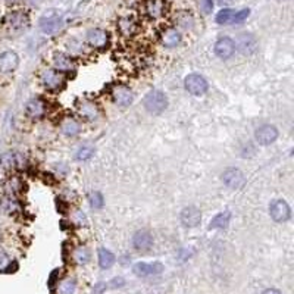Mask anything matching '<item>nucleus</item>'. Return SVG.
<instances>
[{"label":"nucleus","mask_w":294,"mask_h":294,"mask_svg":"<svg viewBox=\"0 0 294 294\" xmlns=\"http://www.w3.org/2000/svg\"><path fill=\"white\" fill-rule=\"evenodd\" d=\"M143 105L146 108V111L154 115L162 113L167 108H168V97L164 91L160 90H152L149 91L144 99H143Z\"/></svg>","instance_id":"obj_1"},{"label":"nucleus","mask_w":294,"mask_h":294,"mask_svg":"<svg viewBox=\"0 0 294 294\" xmlns=\"http://www.w3.org/2000/svg\"><path fill=\"white\" fill-rule=\"evenodd\" d=\"M184 85H185V90L193 94V96H203L208 88H209V84L206 81V78L200 74H190L185 77L184 80Z\"/></svg>","instance_id":"obj_2"},{"label":"nucleus","mask_w":294,"mask_h":294,"mask_svg":"<svg viewBox=\"0 0 294 294\" xmlns=\"http://www.w3.org/2000/svg\"><path fill=\"white\" fill-rule=\"evenodd\" d=\"M269 215L275 222H287L291 218V209L285 200H274L269 205Z\"/></svg>","instance_id":"obj_3"},{"label":"nucleus","mask_w":294,"mask_h":294,"mask_svg":"<svg viewBox=\"0 0 294 294\" xmlns=\"http://www.w3.org/2000/svg\"><path fill=\"white\" fill-rule=\"evenodd\" d=\"M222 181L231 190H238L244 185L246 177L238 168H226L222 174Z\"/></svg>","instance_id":"obj_4"},{"label":"nucleus","mask_w":294,"mask_h":294,"mask_svg":"<svg viewBox=\"0 0 294 294\" xmlns=\"http://www.w3.org/2000/svg\"><path fill=\"white\" fill-rule=\"evenodd\" d=\"M63 27V19L55 14H46L40 19V29L44 34H56Z\"/></svg>","instance_id":"obj_5"},{"label":"nucleus","mask_w":294,"mask_h":294,"mask_svg":"<svg viewBox=\"0 0 294 294\" xmlns=\"http://www.w3.org/2000/svg\"><path fill=\"white\" fill-rule=\"evenodd\" d=\"M254 139L262 146H269L278 139V129L269 124L259 126L254 133Z\"/></svg>","instance_id":"obj_6"},{"label":"nucleus","mask_w":294,"mask_h":294,"mask_svg":"<svg viewBox=\"0 0 294 294\" xmlns=\"http://www.w3.org/2000/svg\"><path fill=\"white\" fill-rule=\"evenodd\" d=\"M234 52H236V43L230 37H221L215 43V55L222 60L230 59L234 55Z\"/></svg>","instance_id":"obj_7"},{"label":"nucleus","mask_w":294,"mask_h":294,"mask_svg":"<svg viewBox=\"0 0 294 294\" xmlns=\"http://www.w3.org/2000/svg\"><path fill=\"white\" fill-rule=\"evenodd\" d=\"M180 219H181V224L187 228H194L197 225L202 222V212L196 206H188V208H184L181 210V215H180Z\"/></svg>","instance_id":"obj_8"},{"label":"nucleus","mask_w":294,"mask_h":294,"mask_svg":"<svg viewBox=\"0 0 294 294\" xmlns=\"http://www.w3.org/2000/svg\"><path fill=\"white\" fill-rule=\"evenodd\" d=\"M133 246L139 252H147L153 246V236L146 230L137 231L133 237Z\"/></svg>","instance_id":"obj_9"},{"label":"nucleus","mask_w":294,"mask_h":294,"mask_svg":"<svg viewBox=\"0 0 294 294\" xmlns=\"http://www.w3.org/2000/svg\"><path fill=\"white\" fill-rule=\"evenodd\" d=\"M134 274L139 277H149V275H157L164 271V265L160 262H153V264H146V262H139L133 268Z\"/></svg>","instance_id":"obj_10"},{"label":"nucleus","mask_w":294,"mask_h":294,"mask_svg":"<svg viewBox=\"0 0 294 294\" xmlns=\"http://www.w3.org/2000/svg\"><path fill=\"white\" fill-rule=\"evenodd\" d=\"M19 65V57L15 52H3L0 55V72L2 74H9L18 68Z\"/></svg>","instance_id":"obj_11"},{"label":"nucleus","mask_w":294,"mask_h":294,"mask_svg":"<svg viewBox=\"0 0 294 294\" xmlns=\"http://www.w3.org/2000/svg\"><path fill=\"white\" fill-rule=\"evenodd\" d=\"M112 96L115 103L119 105V106H128V105H131V103H133V99H134L133 91H131L126 85H118V87H115L112 91Z\"/></svg>","instance_id":"obj_12"},{"label":"nucleus","mask_w":294,"mask_h":294,"mask_svg":"<svg viewBox=\"0 0 294 294\" xmlns=\"http://www.w3.org/2000/svg\"><path fill=\"white\" fill-rule=\"evenodd\" d=\"M43 84L50 90H56L63 84V75L55 70H46L42 75Z\"/></svg>","instance_id":"obj_13"},{"label":"nucleus","mask_w":294,"mask_h":294,"mask_svg":"<svg viewBox=\"0 0 294 294\" xmlns=\"http://www.w3.org/2000/svg\"><path fill=\"white\" fill-rule=\"evenodd\" d=\"M87 42L94 47H102L108 43V34L100 28H93L87 32Z\"/></svg>","instance_id":"obj_14"},{"label":"nucleus","mask_w":294,"mask_h":294,"mask_svg":"<svg viewBox=\"0 0 294 294\" xmlns=\"http://www.w3.org/2000/svg\"><path fill=\"white\" fill-rule=\"evenodd\" d=\"M46 112V105L40 99H31L27 103V113L31 118H40Z\"/></svg>","instance_id":"obj_15"},{"label":"nucleus","mask_w":294,"mask_h":294,"mask_svg":"<svg viewBox=\"0 0 294 294\" xmlns=\"http://www.w3.org/2000/svg\"><path fill=\"white\" fill-rule=\"evenodd\" d=\"M162 43L167 47H175L181 43V34L180 31L175 28H169L165 31V34L162 36Z\"/></svg>","instance_id":"obj_16"},{"label":"nucleus","mask_w":294,"mask_h":294,"mask_svg":"<svg viewBox=\"0 0 294 294\" xmlns=\"http://www.w3.org/2000/svg\"><path fill=\"white\" fill-rule=\"evenodd\" d=\"M80 113L87 118V119H90V121H94V119H97L99 118V111L97 105L96 103H93V102H84L81 106H80Z\"/></svg>","instance_id":"obj_17"},{"label":"nucleus","mask_w":294,"mask_h":294,"mask_svg":"<svg viewBox=\"0 0 294 294\" xmlns=\"http://www.w3.org/2000/svg\"><path fill=\"white\" fill-rule=\"evenodd\" d=\"M115 264V254L108 249H100L99 250V265L102 269H109Z\"/></svg>","instance_id":"obj_18"},{"label":"nucleus","mask_w":294,"mask_h":294,"mask_svg":"<svg viewBox=\"0 0 294 294\" xmlns=\"http://www.w3.org/2000/svg\"><path fill=\"white\" fill-rule=\"evenodd\" d=\"M53 60H55V65H56L57 70L71 71L75 68V62L70 56L63 55V53H56Z\"/></svg>","instance_id":"obj_19"},{"label":"nucleus","mask_w":294,"mask_h":294,"mask_svg":"<svg viewBox=\"0 0 294 294\" xmlns=\"http://www.w3.org/2000/svg\"><path fill=\"white\" fill-rule=\"evenodd\" d=\"M118 28L124 36H133L137 31V24L133 18H121L118 22Z\"/></svg>","instance_id":"obj_20"},{"label":"nucleus","mask_w":294,"mask_h":294,"mask_svg":"<svg viewBox=\"0 0 294 294\" xmlns=\"http://www.w3.org/2000/svg\"><path fill=\"white\" fill-rule=\"evenodd\" d=\"M230 219H231V213L228 210L218 213L212 221H210L209 226L210 228H219V230H224L230 224Z\"/></svg>","instance_id":"obj_21"},{"label":"nucleus","mask_w":294,"mask_h":294,"mask_svg":"<svg viewBox=\"0 0 294 294\" xmlns=\"http://www.w3.org/2000/svg\"><path fill=\"white\" fill-rule=\"evenodd\" d=\"M0 162H2V165H5L8 168H14V167H19L24 164V157L19 153H6L2 156Z\"/></svg>","instance_id":"obj_22"},{"label":"nucleus","mask_w":294,"mask_h":294,"mask_svg":"<svg viewBox=\"0 0 294 294\" xmlns=\"http://www.w3.org/2000/svg\"><path fill=\"white\" fill-rule=\"evenodd\" d=\"M234 16H236V11L234 9H222L216 15V22L219 25L234 24Z\"/></svg>","instance_id":"obj_23"},{"label":"nucleus","mask_w":294,"mask_h":294,"mask_svg":"<svg viewBox=\"0 0 294 294\" xmlns=\"http://www.w3.org/2000/svg\"><path fill=\"white\" fill-rule=\"evenodd\" d=\"M62 131H63V134H67L70 137H74V136H77L81 131V125L75 119H67L62 124Z\"/></svg>","instance_id":"obj_24"},{"label":"nucleus","mask_w":294,"mask_h":294,"mask_svg":"<svg viewBox=\"0 0 294 294\" xmlns=\"http://www.w3.org/2000/svg\"><path fill=\"white\" fill-rule=\"evenodd\" d=\"M164 8H165V5L162 3V0H150L147 3V14L152 18H159L164 14Z\"/></svg>","instance_id":"obj_25"},{"label":"nucleus","mask_w":294,"mask_h":294,"mask_svg":"<svg viewBox=\"0 0 294 294\" xmlns=\"http://www.w3.org/2000/svg\"><path fill=\"white\" fill-rule=\"evenodd\" d=\"M9 22L15 28H21V27H24L28 22V19H27L25 15L21 14V12H14V14L9 15Z\"/></svg>","instance_id":"obj_26"},{"label":"nucleus","mask_w":294,"mask_h":294,"mask_svg":"<svg viewBox=\"0 0 294 294\" xmlns=\"http://www.w3.org/2000/svg\"><path fill=\"white\" fill-rule=\"evenodd\" d=\"M88 203H90V206H91L93 209H100V208H103L105 199L102 196V193L93 191V193H90V196H88Z\"/></svg>","instance_id":"obj_27"},{"label":"nucleus","mask_w":294,"mask_h":294,"mask_svg":"<svg viewBox=\"0 0 294 294\" xmlns=\"http://www.w3.org/2000/svg\"><path fill=\"white\" fill-rule=\"evenodd\" d=\"M75 290H77V282L74 280L63 281V282L59 285V293L60 294H74Z\"/></svg>","instance_id":"obj_28"},{"label":"nucleus","mask_w":294,"mask_h":294,"mask_svg":"<svg viewBox=\"0 0 294 294\" xmlns=\"http://www.w3.org/2000/svg\"><path fill=\"white\" fill-rule=\"evenodd\" d=\"M93 153H94V149H93V147L84 146V147L78 149V152L75 153V159H77V160H87V159H90V157L93 156Z\"/></svg>","instance_id":"obj_29"},{"label":"nucleus","mask_w":294,"mask_h":294,"mask_svg":"<svg viewBox=\"0 0 294 294\" xmlns=\"http://www.w3.org/2000/svg\"><path fill=\"white\" fill-rule=\"evenodd\" d=\"M74 257H75V260H77L78 264H87V262L90 260V252H88L85 247H80V249L75 250Z\"/></svg>","instance_id":"obj_30"},{"label":"nucleus","mask_w":294,"mask_h":294,"mask_svg":"<svg viewBox=\"0 0 294 294\" xmlns=\"http://www.w3.org/2000/svg\"><path fill=\"white\" fill-rule=\"evenodd\" d=\"M249 15H250V11H249V9H241V11L236 12L234 24H241V22H244V21L249 18Z\"/></svg>","instance_id":"obj_31"},{"label":"nucleus","mask_w":294,"mask_h":294,"mask_svg":"<svg viewBox=\"0 0 294 294\" xmlns=\"http://www.w3.org/2000/svg\"><path fill=\"white\" fill-rule=\"evenodd\" d=\"M200 9L203 14H210L213 9V0H200Z\"/></svg>","instance_id":"obj_32"},{"label":"nucleus","mask_w":294,"mask_h":294,"mask_svg":"<svg viewBox=\"0 0 294 294\" xmlns=\"http://www.w3.org/2000/svg\"><path fill=\"white\" fill-rule=\"evenodd\" d=\"M124 285V280L122 278H115V280H112V282H111V287H122Z\"/></svg>","instance_id":"obj_33"},{"label":"nucleus","mask_w":294,"mask_h":294,"mask_svg":"<svg viewBox=\"0 0 294 294\" xmlns=\"http://www.w3.org/2000/svg\"><path fill=\"white\" fill-rule=\"evenodd\" d=\"M106 288V284H103V282H100V284H97L96 287H94V291L93 293L94 294H100L103 290Z\"/></svg>","instance_id":"obj_34"},{"label":"nucleus","mask_w":294,"mask_h":294,"mask_svg":"<svg viewBox=\"0 0 294 294\" xmlns=\"http://www.w3.org/2000/svg\"><path fill=\"white\" fill-rule=\"evenodd\" d=\"M262 294H282L280 291V290H277V288H268V290H265Z\"/></svg>","instance_id":"obj_35"},{"label":"nucleus","mask_w":294,"mask_h":294,"mask_svg":"<svg viewBox=\"0 0 294 294\" xmlns=\"http://www.w3.org/2000/svg\"><path fill=\"white\" fill-rule=\"evenodd\" d=\"M221 3H226V2H233V0H219Z\"/></svg>","instance_id":"obj_36"}]
</instances>
